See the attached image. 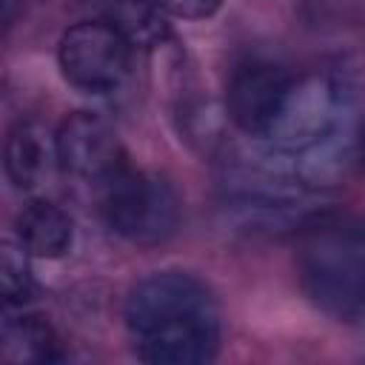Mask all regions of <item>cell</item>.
<instances>
[{"instance_id": "cell-1", "label": "cell", "mask_w": 365, "mask_h": 365, "mask_svg": "<svg viewBox=\"0 0 365 365\" xmlns=\"http://www.w3.org/2000/svg\"><path fill=\"white\" fill-rule=\"evenodd\" d=\"M125 325L137 356L151 365H200L214 359L220 342L211 291L182 271L143 277L125 299Z\"/></svg>"}, {"instance_id": "cell-8", "label": "cell", "mask_w": 365, "mask_h": 365, "mask_svg": "<svg viewBox=\"0 0 365 365\" xmlns=\"http://www.w3.org/2000/svg\"><path fill=\"white\" fill-rule=\"evenodd\" d=\"M57 163V140L37 123H20L6 140V174L20 191L40 188Z\"/></svg>"}, {"instance_id": "cell-9", "label": "cell", "mask_w": 365, "mask_h": 365, "mask_svg": "<svg viewBox=\"0 0 365 365\" xmlns=\"http://www.w3.org/2000/svg\"><path fill=\"white\" fill-rule=\"evenodd\" d=\"M14 234H17V242L31 257H43V259L63 257L71 248V237H74L68 214L48 200L29 202L17 214Z\"/></svg>"}, {"instance_id": "cell-6", "label": "cell", "mask_w": 365, "mask_h": 365, "mask_svg": "<svg viewBox=\"0 0 365 365\" xmlns=\"http://www.w3.org/2000/svg\"><path fill=\"white\" fill-rule=\"evenodd\" d=\"M57 165L86 182H108L125 165L123 143L108 120L94 111H74L57 131Z\"/></svg>"}, {"instance_id": "cell-12", "label": "cell", "mask_w": 365, "mask_h": 365, "mask_svg": "<svg viewBox=\"0 0 365 365\" xmlns=\"http://www.w3.org/2000/svg\"><path fill=\"white\" fill-rule=\"evenodd\" d=\"M29 251L17 240H6L0 251V291L6 305H20L31 294V268Z\"/></svg>"}, {"instance_id": "cell-7", "label": "cell", "mask_w": 365, "mask_h": 365, "mask_svg": "<svg viewBox=\"0 0 365 365\" xmlns=\"http://www.w3.org/2000/svg\"><path fill=\"white\" fill-rule=\"evenodd\" d=\"M291 80L294 77L282 66L268 60H248L237 66L225 91L231 123L242 134L262 140L291 88Z\"/></svg>"}, {"instance_id": "cell-4", "label": "cell", "mask_w": 365, "mask_h": 365, "mask_svg": "<svg viewBox=\"0 0 365 365\" xmlns=\"http://www.w3.org/2000/svg\"><path fill=\"white\" fill-rule=\"evenodd\" d=\"M345 117H348V108L331 80L294 77L262 140L277 154L299 157L314 145H319L322 140H328L342 125Z\"/></svg>"}, {"instance_id": "cell-2", "label": "cell", "mask_w": 365, "mask_h": 365, "mask_svg": "<svg viewBox=\"0 0 365 365\" xmlns=\"http://www.w3.org/2000/svg\"><path fill=\"white\" fill-rule=\"evenodd\" d=\"M302 291L334 317L365 314V222L319 220L305 231L297 254Z\"/></svg>"}, {"instance_id": "cell-5", "label": "cell", "mask_w": 365, "mask_h": 365, "mask_svg": "<svg viewBox=\"0 0 365 365\" xmlns=\"http://www.w3.org/2000/svg\"><path fill=\"white\" fill-rule=\"evenodd\" d=\"M131 43L108 20H88L71 26L60 37L57 60L63 77L88 94H108L120 88L131 68Z\"/></svg>"}, {"instance_id": "cell-3", "label": "cell", "mask_w": 365, "mask_h": 365, "mask_svg": "<svg viewBox=\"0 0 365 365\" xmlns=\"http://www.w3.org/2000/svg\"><path fill=\"white\" fill-rule=\"evenodd\" d=\"M103 214L123 240L157 245L180 225V197L165 177L123 168L106 182Z\"/></svg>"}, {"instance_id": "cell-10", "label": "cell", "mask_w": 365, "mask_h": 365, "mask_svg": "<svg viewBox=\"0 0 365 365\" xmlns=\"http://www.w3.org/2000/svg\"><path fill=\"white\" fill-rule=\"evenodd\" d=\"M0 354L6 362H20V365L23 362L26 365L54 362L60 356L51 325L37 314L6 317L3 336H0Z\"/></svg>"}, {"instance_id": "cell-11", "label": "cell", "mask_w": 365, "mask_h": 365, "mask_svg": "<svg viewBox=\"0 0 365 365\" xmlns=\"http://www.w3.org/2000/svg\"><path fill=\"white\" fill-rule=\"evenodd\" d=\"M163 14L154 0H114L108 23L120 29L131 46H154L165 34Z\"/></svg>"}, {"instance_id": "cell-13", "label": "cell", "mask_w": 365, "mask_h": 365, "mask_svg": "<svg viewBox=\"0 0 365 365\" xmlns=\"http://www.w3.org/2000/svg\"><path fill=\"white\" fill-rule=\"evenodd\" d=\"M165 14L180 17V20H202L211 17L222 0H154Z\"/></svg>"}]
</instances>
